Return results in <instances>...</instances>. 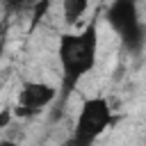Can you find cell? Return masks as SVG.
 I'll list each match as a JSON object with an SVG mask.
<instances>
[{"label": "cell", "mask_w": 146, "mask_h": 146, "mask_svg": "<svg viewBox=\"0 0 146 146\" xmlns=\"http://www.w3.org/2000/svg\"><path fill=\"white\" fill-rule=\"evenodd\" d=\"M96 55H98V32L94 23L87 25L82 32L59 34L57 57L62 64V78L66 91L75 89L78 82L96 66Z\"/></svg>", "instance_id": "cell-1"}, {"label": "cell", "mask_w": 146, "mask_h": 146, "mask_svg": "<svg viewBox=\"0 0 146 146\" xmlns=\"http://www.w3.org/2000/svg\"><path fill=\"white\" fill-rule=\"evenodd\" d=\"M107 23L119 34L121 43L130 52H139L146 43V25L139 21L137 0H112L107 7Z\"/></svg>", "instance_id": "cell-2"}, {"label": "cell", "mask_w": 146, "mask_h": 146, "mask_svg": "<svg viewBox=\"0 0 146 146\" xmlns=\"http://www.w3.org/2000/svg\"><path fill=\"white\" fill-rule=\"evenodd\" d=\"M110 123H112V105L103 96L87 98L78 112L71 139L78 146H94V141L110 128Z\"/></svg>", "instance_id": "cell-3"}, {"label": "cell", "mask_w": 146, "mask_h": 146, "mask_svg": "<svg viewBox=\"0 0 146 146\" xmlns=\"http://www.w3.org/2000/svg\"><path fill=\"white\" fill-rule=\"evenodd\" d=\"M55 98H57V89L52 84L39 82V80L23 82L21 89H18V103L14 107V116L30 119V116L39 114L43 107H48Z\"/></svg>", "instance_id": "cell-4"}, {"label": "cell", "mask_w": 146, "mask_h": 146, "mask_svg": "<svg viewBox=\"0 0 146 146\" xmlns=\"http://www.w3.org/2000/svg\"><path fill=\"white\" fill-rule=\"evenodd\" d=\"M89 9V0H62V16L68 25L80 21Z\"/></svg>", "instance_id": "cell-5"}, {"label": "cell", "mask_w": 146, "mask_h": 146, "mask_svg": "<svg viewBox=\"0 0 146 146\" xmlns=\"http://www.w3.org/2000/svg\"><path fill=\"white\" fill-rule=\"evenodd\" d=\"M34 2H36V0H5L7 9H9V11H18V14L25 11V9H32Z\"/></svg>", "instance_id": "cell-6"}, {"label": "cell", "mask_w": 146, "mask_h": 146, "mask_svg": "<svg viewBox=\"0 0 146 146\" xmlns=\"http://www.w3.org/2000/svg\"><path fill=\"white\" fill-rule=\"evenodd\" d=\"M50 9V0H36L34 2V7H32V16H34V23H39L43 16H46V11Z\"/></svg>", "instance_id": "cell-7"}, {"label": "cell", "mask_w": 146, "mask_h": 146, "mask_svg": "<svg viewBox=\"0 0 146 146\" xmlns=\"http://www.w3.org/2000/svg\"><path fill=\"white\" fill-rule=\"evenodd\" d=\"M11 116H14L11 110H0V128H7L11 123Z\"/></svg>", "instance_id": "cell-8"}, {"label": "cell", "mask_w": 146, "mask_h": 146, "mask_svg": "<svg viewBox=\"0 0 146 146\" xmlns=\"http://www.w3.org/2000/svg\"><path fill=\"white\" fill-rule=\"evenodd\" d=\"M0 146H21V144L14 141V139H9V137H5V139H0Z\"/></svg>", "instance_id": "cell-9"}, {"label": "cell", "mask_w": 146, "mask_h": 146, "mask_svg": "<svg viewBox=\"0 0 146 146\" xmlns=\"http://www.w3.org/2000/svg\"><path fill=\"white\" fill-rule=\"evenodd\" d=\"M62 146H78V144H75V141H73V139H71V137H68V139H66V141H64V144H62Z\"/></svg>", "instance_id": "cell-10"}, {"label": "cell", "mask_w": 146, "mask_h": 146, "mask_svg": "<svg viewBox=\"0 0 146 146\" xmlns=\"http://www.w3.org/2000/svg\"><path fill=\"white\" fill-rule=\"evenodd\" d=\"M2 48H5V39H2V34H0V55H2Z\"/></svg>", "instance_id": "cell-11"}]
</instances>
